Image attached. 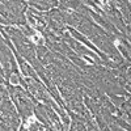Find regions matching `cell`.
<instances>
[{"instance_id": "obj_1", "label": "cell", "mask_w": 131, "mask_h": 131, "mask_svg": "<svg viewBox=\"0 0 131 131\" xmlns=\"http://www.w3.org/2000/svg\"><path fill=\"white\" fill-rule=\"evenodd\" d=\"M32 41H33L34 43H39V42H41V36H39V34L33 36V37H32Z\"/></svg>"}]
</instances>
